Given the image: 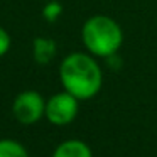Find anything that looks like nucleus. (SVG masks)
<instances>
[{
    "mask_svg": "<svg viewBox=\"0 0 157 157\" xmlns=\"http://www.w3.org/2000/svg\"><path fill=\"white\" fill-rule=\"evenodd\" d=\"M59 81L79 101L91 100L103 86V69L90 52H69L59 64Z\"/></svg>",
    "mask_w": 157,
    "mask_h": 157,
    "instance_id": "nucleus-1",
    "label": "nucleus"
},
{
    "mask_svg": "<svg viewBox=\"0 0 157 157\" xmlns=\"http://www.w3.org/2000/svg\"><path fill=\"white\" fill-rule=\"evenodd\" d=\"M81 41L86 52L95 58L108 59L120 51L123 44V31L110 15L95 14L83 22Z\"/></svg>",
    "mask_w": 157,
    "mask_h": 157,
    "instance_id": "nucleus-2",
    "label": "nucleus"
},
{
    "mask_svg": "<svg viewBox=\"0 0 157 157\" xmlns=\"http://www.w3.org/2000/svg\"><path fill=\"white\" fill-rule=\"evenodd\" d=\"M46 113V100L36 90H24L14 98L12 115L22 125H34Z\"/></svg>",
    "mask_w": 157,
    "mask_h": 157,
    "instance_id": "nucleus-3",
    "label": "nucleus"
},
{
    "mask_svg": "<svg viewBox=\"0 0 157 157\" xmlns=\"http://www.w3.org/2000/svg\"><path fill=\"white\" fill-rule=\"evenodd\" d=\"M79 112V100L69 95L68 91H59L46 100V113L44 118L56 127H64L75 122Z\"/></svg>",
    "mask_w": 157,
    "mask_h": 157,
    "instance_id": "nucleus-4",
    "label": "nucleus"
},
{
    "mask_svg": "<svg viewBox=\"0 0 157 157\" xmlns=\"http://www.w3.org/2000/svg\"><path fill=\"white\" fill-rule=\"evenodd\" d=\"M58 54V44L54 39L39 36L32 41V58L39 66H46Z\"/></svg>",
    "mask_w": 157,
    "mask_h": 157,
    "instance_id": "nucleus-5",
    "label": "nucleus"
},
{
    "mask_svg": "<svg viewBox=\"0 0 157 157\" xmlns=\"http://www.w3.org/2000/svg\"><path fill=\"white\" fill-rule=\"evenodd\" d=\"M51 157H93V150L85 140L68 139L56 147Z\"/></svg>",
    "mask_w": 157,
    "mask_h": 157,
    "instance_id": "nucleus-6",
    "label": "nucleus"
},
{
    "mask_svg": "<svg viewBox=\"0 0 157 157\" xmlns=\"http://www.w3.org/2000/svg\"><path fill=\"white\" fill-rule=\"evenodd\" d=\"M0 157H29V152L19 140L0 139Z\"/></svg>",
    "mask_w": 157,
    "mask_h": 157,
    "instance_id": "nucleus-7",
    "label": "nucleus"
},
{
    "mask_svg": "<svg viewBox=\"0 0 157 157\" xmlns=\"http://www.w3.org/2000/svg\"><path fill=\"white\" fill-rule=\"evenodd\" d=\"M63 14V5L58 0H49L48 4L42 7V17L46 22H56Z\"/></svg>",
    "mask_w": 157,
    "mask_h": 157,
    "instance_id": "nucleus-8",
    "label": "nucleus"
},
{
    "mask_svg": "<svg viewBox=\"0 0 157 157\" xmlns=\"http://www.w3.org/2000/svg\"><path fill=\"white\" fill-rule=\"evenodd\" d=\"M10 46H12L10 34L7 32V29H4L0 25V58H4V56L10 51Z\"/></svg>",
    "mask_w": 157,
    "mask_h": 157,
    "instance_id": "nucleus-9",
    "label": "nucleus"
}]
</instances>
